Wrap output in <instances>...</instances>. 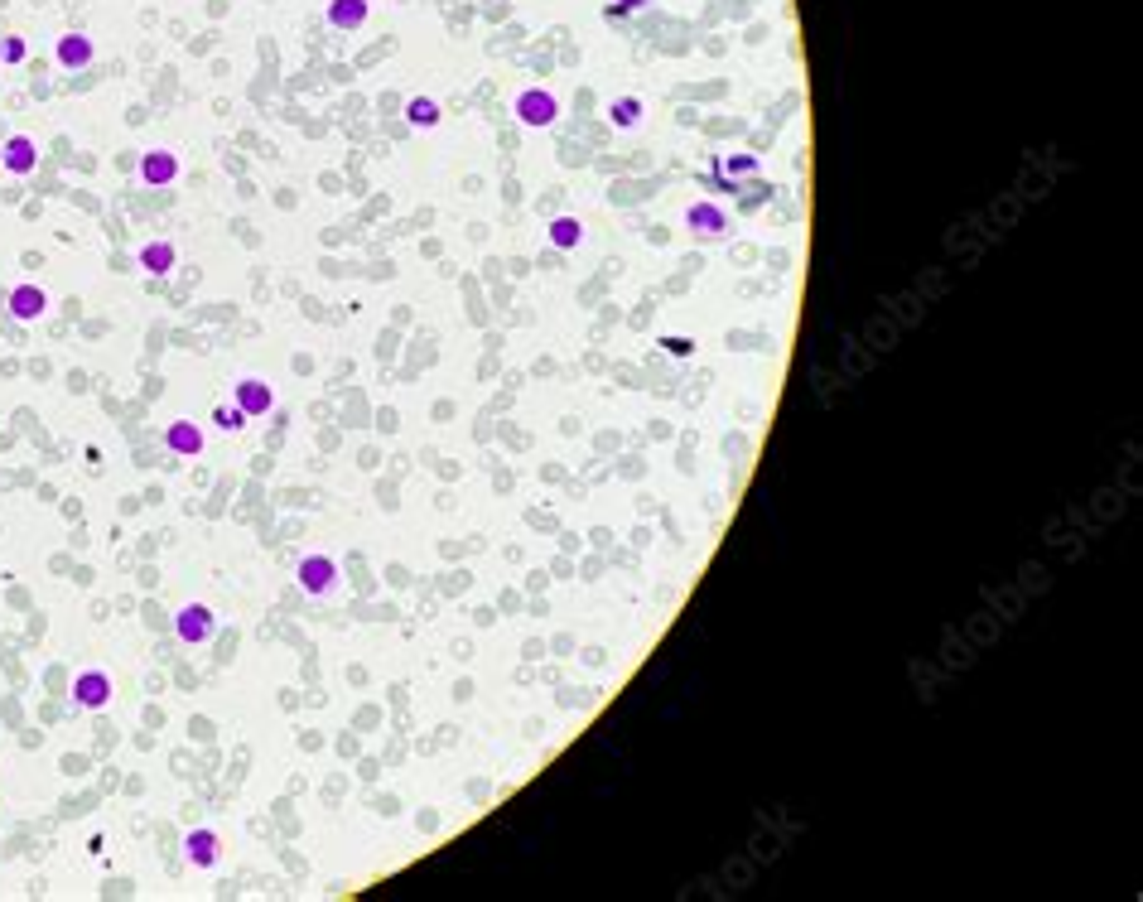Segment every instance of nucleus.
<instances>
[{
  "label": "nucleus",
  "instance_id": "nucleus-1",
  "mask_svg": "<svg viewBox=\"0 0 1143 902\" xmlns=\"http://www.w3.org/2000/svg\"><path fill=\"white\" fill-rule=\"evenodd\" d=\"M512 116H517L521 126H531V131H545V126H555L560 102H555L550 87H521L517 102H512Z\"/></svg>",
  "mask_w": 1143,
  "mask_h": 902
},
{
  "label": "nucleus",
  "instance_id": "nucleus-2",
  "mask_svg": "<svg viewBox=\"0 0 1143 902\" xmlns=\"http://www.w3.org/2000/svg\"><path fill=\"white\" fill-rule=\"evenodd\" d=\"M213 632H218V618H213V608H208V603H184V608L174 613V637H179L184 647H203V642H213Z\"/></svg>",
  "mask_w": 1143,
  "mask_h": 902
},
{
  "label": "nucleus",
  "instance_id": "nucleus-3",
  "mask_svg": "<svg viewBox=\"0 0 1143 902\" xmlns=\"http://www.w3.org/2000/svg\"><path fill=\"white\" fill-rule=\"evenodd\" d=\"M5 309H10V319H15V324H39V319L49 314V290H44V285H34V280H20V285H10Z\"/></svg>",
  "mask_w": 1143,
  "mask_h": 902
},
{
  "label": "nucleus",
  "instance_id": "nucleus-4",
  "mask_svg": "<svg viewBox=\"0 0 1143 902\" xmlns=\"http://www.w3.org/2000/svg\"><path fill=\"white\" fill-rule=\"evenodd\" d=\"M295 579H300V589L309 599H328L333 584H338V560L333 555H304L295 565Z\"/></svg>",
  "mask_w": 1143,
  "mask_h": 902
},
{
  "label": "nucleus",
  "instance_id": "nucleus-5",
  "mask_svg": "<svg viewBox=\"0 0 1143 902\" xmlns=\"http://www.w3.org/2000/svg\"><path fill=\"white\" fill-rule=\"evenodd\" d=\"M111 695H116V685H111L107 671H78V676H73V705H78V710H87V714L107 710Z\"/></svg>",
  "mask_w": 1143,
  "mask_h": 902
},
{
  "label": "nucleus",
  "instance_id": "nucleus-6",
  "mask_svg": "<svg viewBox=\"0 0 1143 902\" xmlns=\"http://www.w3.org/2000/svg\"><path fill=\"white\" fill-rule=\"evenodd\" d=\"M685 227H690L695 237H724V232H729V213H724L714 198H695V203L685 208Z\"/></svg>",
  "mask_w": 1143,
  "mask_h": 902
},
{
  "label": "nucleus",
  "instance_id": "nucleus-7",
  "mask_svg": "<svg viewBox=\"0 0 1143 902\" xmlns=\"http://www.w3.org/2000/svg\"><path fill=\"white\" fill-rule=\"evenodd\" d=\"M203 444H208V435H203V425H193V420H169V425H164V449H169L174 459H198Z\"/></svg>",
  "mask_w": 1143,
  "mask_h": 902
},
{
  "label": "nucleus",
  "instance_id": "nucleus-8",
  "mask_svg": "<svg viewBox=\"0 0 1143 902\" xmlns=\"http://www.w3.org/2000/svg\"><path fill=\"white\" fill-rule=\"evenodd\" d=\"M136 174H140V184L164 189V184H174V179H179V155H174V150H145V155L136 160Z\"/></svg>",
  "mask_w": 1143,
  "mask_h": 902
},
{
  "label": "nucleus",
  "instance_id": "nucleus-9",
  "mask_svg": "<svg viewBox=\"0 0 1143 902\" xmlns=\"http://www.w3.org/2000/svg\"><path fill=\"white\" fill-rule=\"evenodd\" d=\"M184 859H189L193 869H213L222 859V835L218 830H208V825L189 830V835H184Z\"/></svg>",
  "mask_w": 1143,
  "mask_h": 902
},
{
  "label": "nucleus",
  "instance_id": "nucleus-10",
  "mask_svg": "<svg viewBox=\"0 0 1143 902\" xmlns=\"http://www.w3.org/2000/svg\"><path fill=\"white\" fill-rule=\"evenodd\" d=\"M0 164H5V174L29 179V174L39 169V145H34L29 136H10L5 145H0Z\"/></svg>",
  "mask_w": 1143,
  "mask_h": 902
},
{
  "label": "nucleus",
  "instance_id": "nucleus-11",
  "mask_svg": "<svg viewBox=\"0 0 1143 902\" xmlns=\"http://www.w3.org/2000/svg\"><path fill=\"white\" fill-rule=\"evenodd\" d=\"M237 406L246 410V420H261L275 410V386L261 382V377H242L237 382Z\"/></svg>",
  "mask_w": 1143,
  "mask_h": 902
},
{
  "label": "nucleus",
  "instance_id": "nucleus-12",
  "mask_svg": "<svg viewBox=\"0 0 1143 902\" xmlns=\"http://www.w3.org/2000/svg\"><path fill=\"white\" fill-rule=\"evenodd\" d=\"M54 58H58V68L78 73V68H87V63H92V39H87V34H78V29H68V34H58Z\"/></svg>",
  "mask_w": 1143,
  "mask_h": 902
},
{
  "label": "nucleus",
  "instance_id": "nucleus-13",
  "mask_svg": "<svg viewBox=\"0 0 1143 902\" xmlns=\"http://www.w3.org/2000/svg\"><path fill=\"white\" fill-rule=\"evenodd\" d=\"M174 266H179V251H174V242H145V246L136 251V271L155 275V280H160V275H169Z\"/></svg>",
  "mask_w": 1143,
  "mask_h": 902
},
{
  "label": "nucleus",
  "instance_id": "nucleus-14",
  "mask_svg": "<svg viewBox=\"0 0 1143 902\" xmlns=\"http://www.w3.org/2000/svg\"><path fill=\"white\" fill-rule=\"evenodd\" d=\"M328 25L333 29H362L367 25V0H328Z\"/></svg>",
  "mask_w": 1143,
  "mask_h": 902
},
{
  "label": "nucleus",
  "instance_id": "nucleus-15",
  "mask_svg": "<svg viewBox=\"0 0 1143 902\" xmlns=\"http://www.w3.org/2000/svg\"><path fill=\"white\" fill-rule=\"evenodd\" d=\"M439 121H444V111H439L435 97H410L406 102V126H415V131H435Z\"/></svg>",
  "mask_w": 1143,
  "mask_h": 902
},
{
  "label": "nucleus",
  "instance_id": "nucleus-16",
  "mask_svg": "<svg viewBox=\"0 0 1143 902\" xmlns=\"http://www.w3.org/2000/svg\"><path fill=\"white\" fill-rule=\"evenodd\" d=\"M579 242H584V222L579 218L560 213V218L550 222V246H555V251H574Z\"/></svg>",
  "mask_w": 1143,
  "mask_h": 902
},
{
  "label": "nucleus",
  "instance_id": "nucleus-17",
  "mask_svg": "<svg viewBox=\"0 0 1143 902\" xmlns=\"http://www.w3.org/2000/svg\"><path fill=\"white\" fill-rule=\"evenodd\" d=\"M608 116H613V126L632 131V126L642 121V102H637V97H623V102H613V107H608Z\"/></svg>",
  "mask_w": 1143,
  "mask_h": 902
},
{
  "label": "nucleus",
  "instance_id": "nucleus-18",
  "mask_svg": "<svg viewBox=\"0 0 1143 902\" xmlns=\"http://www.w3.org/2000/svg\"><path fill=\"white\" fill-rule=\"evenodd\" d=\"M25 58H29V44L20 34H5V39H0V68H15V63H25Z\"/></svg>",
  "mask_w": 1143,
  "mask_h": 902
},
{
  "label": "nucleus",
  "instance_id": "nucleus-19",
  "mask_svg": "<svg viewBox=\"0 0 1143 902\" xmlns=\"http://www.w3.org/2000/svg\"><path fill=\"white\" fill-rule=\"evenodd\" d=\"M213 425L232 435V430H242V425H246V410L242 406H218V410H213Z\"/></svg>",
  "mask_w": 1143,
  "mask_h": 902
},
{
  "label": "nucleus",
  "instance_id": "nucleus-20",
  "mask_svg": "<svg viewBox=\"0 0 1143 902\" xmlns=\"http://www.w3.org/2000/svg\"><path fill=\"white\" fill-rule=\"evenodd\" d=\"M719 169L724 174H758V155H729V160H719Z\"/></svg>",
  "mask_w": 1143,
  "mask_h": 902
},
{
  "label": "nucleus",
  "instance_id": "nucleus-21",
  "mask_svg": "<svg viewBox=\"0 0 1143 902\" xmlns=\"http://www.w3.org/2000/svg\"><path fill=\"white\" fill-rule=\"evenodd\" d=\"M642 5H647V0H618V5H613L608 15H623V10H642Z\"/></svg>",
  "mask_w": 1143,
  "mask_h": 902
}]
</instances>
